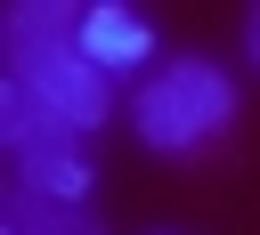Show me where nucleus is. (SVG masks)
I'll return each mask as SVG.
<instances>
[{
	"label": "nucleus",
	"mask_w": 260,
	"mask_h": 235,
	"mask_svg": "<svg viewBox=\"0 0 260 235\" xmlns=\"http://www.w3.org/2000/svg\"><path fill=\"white\" fill-rule=\"evenodd\" d=\"M0 65L24 97H41L57 122H73L81 138L114 122V81L89 65L81 32H73V8L65 0H16L0 16Z\"/></svg>",
	"instance_id": "nucleus-1"
},
{
	"label": "nucleus",
	"mask_w": 260,
	"mask_h": 235,
	"mask_svg": "<svg viewBox=\"0 0 260 235\" xmlns=\"http://www.w3.org/2000/svg\"><path fill=\"white\" fill-rule=\"evenodd\" d=\"M236 122V73L211 57H171L130 89V130L154 154H195Z\"/></svg>",
	"instance_id": "nucleus-2"
},
{
	"label": "nucleus",
	"mask_w": 260,
	"mask_h": 235,
	"mask_svg": "<svg viewBox=\"0 0 260 235\" xmlns=\"http://www.w3.org/2000/svg\"><path fill=\"white\" fill-rule=\"evenodd\" d=\"M73 32H81V49H89V65L106 73V81H146L154 73V57H162V41H154V24L130 8V0H73Z\"/></svg>",
	"instance_id": "nucleus-3"
},
{
	"label": "nucleus",
	"mask_w": 260,
	"mask_h": 235,
	"mask_svg": "<svg viewBox=\"0 0 260 235\" xmlns=\"http://www.w3.org/2000/svg\"><path fill=\"white\" fill-rule=\"evenodd\" d=\"M65 146H81V130L57 122L41 97H24V89L0 73V154H8V162H32V154H65Z\"/></svg>",
	"instance_id": "nucleus-4"
},
{
	"label": "nucleus",
	"mask_w": 260,
	"mask_h": 235,
	"mask_svg": "<svg viewBox=\"0 0 260 235\" xmlns=\"http://www.w3.org/2000/svg\"><path fill=\"white\" fill-rule=\"evenodd\" d=\"M0 235H106V219L89 203H49V194L8 186L0 194Z\"/></svg>",
	"instance_id": "nucleus-5"
},
{
	"label": "nucleus",
	"mask_w": 260,
	"mask_h": 235,
	"mask_svg": "<svg viewBox=\"0 0 260 235\" xmlns=\"http://www.w3.org/2000/svg\"><path fill=\"white\" fill-rule=\"evenodd\" d=\"M8 186H24V194H49V203H89L98 170H89V154H81V146H65V154H32V162H8Z\"/></svg>",
	"instance_id": "nucleus-6"
},
{
	"label": "nucleus",
	"mask_w": 260,
	"mask_h": 235,
	"mask_svg": "<svg viewBox=\"0 0 260 235\" xmlns=\"http://www.w3.org/2000/svg\"><path fill=\"white\" fill-rule=\"evenodd\" d=\"M244 57H252V65H260V8H252V16H244Z\"/></svg>",
	"instance_id": "nucleus-7"
}]
</instances>
